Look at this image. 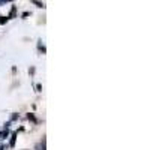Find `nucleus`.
<instances>
[{
	"label": "nucleus",
	"instance_id": "f257e3e1",
	"mask_svg": "<svg viewBox=\"0 0 150 150\" xmlns=\"http://www.w3.org/2000/svg\"><path fill=\"white\" fill-rule=\"evenodd\" d=\"M15 141H17V132H12V135H11V143H9V146H11V147H15Z\"/></svg>",
	"mask_w": 150,
	"mask_h": 150
},
{
	"label": "nucleus",
	"instance_id": "f03ea898",
	"mask_svg": "<svg viewBox=\"0 0 150 150\" xmlns=\"http://www.w3.org/2000/svg\"><path fill=\"white\" fill-rule=\"evenodd\" d=\"M17 17V6H12L11 12H9V17L8 18H15Z\"/></svg>",
	"mask_w": 150,
	"mask_h": 150
},
{
	"label": "nucleus",
	"instance_id": "9d476101",
	"mask_svg": "<svg viewBox=\"0 0 150 150\" xmlns=\"http://www.w3.org/2000/svg\"><path fill=\"white\" fill-rule=\"evenodd\" d=\"M36 89H38V92H41V90H42V86H41V84H38V86H36Z\"/></svg>",
	"mask_w": 150,
	"mask_h": 150
},
{
	"label": "nucleus",
	"instance_id": "ddd939ff",
	"mask_svg": "<svg viewBox=\"0 0 150 150\" xmlns=\"http://www.w3.org/2000/svg\"><path fill=\"white\" fill-rule=\"evenodd\" d=\"M6 2H14V0H6Z\"/></svg>",
	"mask_w": 150,
	"mask_h": 150
},
{
	"label": "nucleus",
	"instance_id": "39448f33",
	"mask_svg": "<svg viewBox=\"0 0 150 150\" xmlns=\"http://www.w3.org/2000/svg\"><path fill=\"white\" fill-rule=\"evenodd\" d=\"M35 149H36V150H45V140H44L42 143H38Z\"/></svg>",
	"mask_w": 150,
	"mask_h": 150
},
{
	"label": "nucleus",
	"instance_id": "0eeeda50",
	"mask_svg": "<svg viewBox=\"0 0 150 150\" xmlns=\"http://www.w3.org/2000/svg\"><path fill=\"white\" fill-rule=\"evenodd\" d=\"M8 17H0V26H5V24L8 23Z\"/></svg>",
	"mask_w": 150,
	"mask_h": 150
},
{
	"label": "nucleus",
	"instance_id": "7ed1b4c3",
	"mask_svg": "<svg viewBox=\"0 0 150 150\" xmlns=\"http://www.w3.org/2000/svg\"><path fill=\"white\" fill-rule=\"evenodd\" d=\"M8 135H9V131H8V128H5L3 132H0V140H6Z\"/></svg>",
	"mask_w": 150,
	"mask_h": 150
},
{
	"label": "nucleus",
	"instance_id": "f8f14e48",
	"mask_svg": "<svg viewBox=\"0 0 150 150\" xmlns=\"http://www.w3.org/2000/svg\"><path fill=\"white\" fill-rule=\"evenodd\" d=\"M5 2H6V0H0V5H3Z\"/></svg>",
	"mask_w": 150,
	"mask_h": 150
},
{
	"label": "nucleus",
	"instance_id": "20e7f679",
	"mask_svg": "<svg viewBox=\"0 0 150 150\" xmlns=\"http://www.w3.org/2000/svg\"><path fill=\"white\" fill-rule=\"evenodd\" d=\"M27 119H29L30 122H33V123H38V119H36V116L33 114V112H29V114H27Z\"/></svg>",
	"mask_w": 150,
	"mask_h": 150
},
{
	"label": "nucleus",
	"instance_id": "423d86ee",
	"mask_svg": "<svg viewBox=\"0 0 150 150\" xmlns=\"http://www.w3.org/2000/svg\"><path fill=\"white\" fill-rule=\"evenodd\" d=\"M32 3H35L38 8H45V6H44V3H42V2H39V0H32Z\"/></svg>",
	"mask_w": 150,
	"mask_h": 150
},
{
	"label": "nucleus",
	"instance_id": "9b49d317",
	"mask_svg": "<svg viewBox=\"0 0 150 150\" xmlns=\"http://www.w3.org/2000/svg\"><path fill=\"white\" fill-rule=\"evenodd\" d=\"M0 150H5V146L3 144H0Z\"/></svg>",
	"mask_w": 150,
	"mask_h": 150
},
{
	"label": "nucleus",
	"instance_id": "6e6552de",
	"mask_svg": "<svg viewBox=\"0 0 150 150\" xmlns=\"http://www.w3.org/2000/svg\"><path fill=\"white\" fill-rule=\"evenodd\" d=\"M39 51H42L44 54H45V51H47V50H45V47H44V45L41 44V41H39Z\"/></svg>",
	"mask_w": 150,
	"mask_h": 150
},
{
	"label": "nucleus",
	"instance_id": "1a4fd4ad",
	"mask_svg": "<svg viewBox=\"0 0 150 150\" xmlns=\"http://www.w3.org/2000/svg\"><path fill=\"white\" fill-rule=\"evenodd\" d=\"M18 117H20V116L17 114V112H15V114H12V117H11V122H15V120H17Z\"/></svg>",
	"mask_w": 150,
	"mask_h": 150
}]
</instances>
